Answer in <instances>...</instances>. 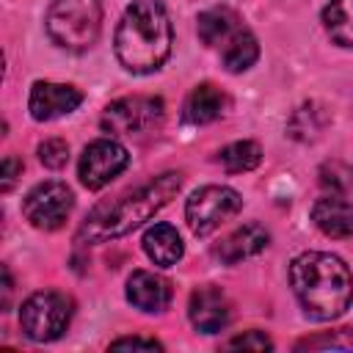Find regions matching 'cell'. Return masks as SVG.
<instances>
[{
  "label": "cell",
  "mask_w": 353,
  "mask_h": 353,
  "mask_svg": "<svg viewBox=\"0 0 353 353\" xmlns=\"http://www.w3.org/2000/svg\"><path fill=\"white\" fill-rule=\"evenodd\" d=\"M174 44L171 17L160 0H132L121 14L113 36L119 63L132 74L157 72Z\"/></svg>",
  "instance_id": "obj_1"
},
{
  "label": "cell",
  "mask_w": 353,
  "mask_h": 353,
  "mask_svg": "<svg viewBox=\"0 0 353 353\" xmlns=\"http://www.w3.org/2000/svg\"><path fill=\"white\" fill-rule=\"evenodd\" d=\"M290 284L312 320H334L353 301L350 268L325 251H303L290 265Z\"/></svg>",
  "instance_id": "obj_2"
},
{
  "label": "cell",
  "mask_w": 353,
  "mask_h": 353,
  "mask_svg": "<svg viewBox=\"0 0 353 353\" xmlns=\"http://www.w3.org/2000/svg\"><path fill=\"white\" fill-rule=\"evenodd\" d=\"M179 188H182V174L168 171V174H160L152 182L141 185L138 190L121 196L119 201L97 207L83 221V226L77 232V243H83V245L105 243V240H116V237L138 229L157 210H163L179 193Z\"/></svg>",
  "instance_id": "obj_3"
},
{
  "label": "cell",
  "mask_w": 353,
  "mask_h": 353,
  "mask_svg": "<svg viewBox=\"0 0 353 353\" xmlns=\"http://www.w3.org/2000/svg\"><path fill=\"white\" fill-rule=\"evenodd\" d=\"M47 36L69 52H85L94 47L102 30L99 0H52L44 17Z\"/></svg>",
  "instance_id": "obj_4"
},
{
  "label": "cell",
  "mask_w": 353,
  "mask_h": 353,
  "mask_svg": "<svg viewBox=\"0 0 353 353\" xmlns=\"http://www.w3.org/2000/svg\"><path fill=\"white\" fill-rule=\"evenodd\" d=\"M72 298L58 290L33 292L19 309L22 334L33 342H52L58 339L72 323Z\"/></svg>",
  "instance_id": "obj_5"
},
{
  "label": "cell",
  "mask_w": 353,
  "mask_h": 353,
  "mask_svg": "<svg viewBox=\"0 0 353 353\" xmlns=\"http://www.w3.org/2000/svg\"><path fill=\"white\" fill-rule=\"evenodd\" d=\"M243 207V199L234 188L226 185H204L199 190L190 193L188 204H185V218L193 234L207 237L212 234L221 223H226L229 218H234Z\"/></svg>",
  "instance_id": "obj_6"
},
{
  "label": "cell",
  "mask_w": 353,
  "mask_h": 353,
  "mask_svg": "<svg viewBox=\"0 0 353 353\" xmlns=\"http://www.w3.org/2000/svg\"><path fill=\"white\" fill-rule=\"evenodd\" d=\"M163 116H165V105L160 97H124L102 110L99 124L110 135H132L160 127Z\"/></svg>",
  "instance_id": "obj_7"
},
{
  "label": "cell",
  "mask_w": 353,
  "mask_h": 353,
  "mask_svg": "<svg viewBox=\"0 0 353 353\" xmlns=\"http://www.w3.org/2000/svg\"><path fill=\"white\" fill-rule=\"evenodd\" d=\"M74 207V196L72 190L63 185V182H39L22 201V212L25 218L30 221V226L36 229H44V232H52V229H61L69 218Z\"/></svg>",
  "instance_id": "obj_8"
},
{
  "label": "cell",
  "mask_w": 353,
  "mask_h": 353,
  "mask_svg": "<svg viewBox=\"0 0 353 353\" xmlns=\"http://www.w3.org/2000/svg\"><path fill=\"white\" fill-rule=\"evenodd\" d=\"M130 163L127 149L113 138H97L91 141L77 163V176L88 190L105 188L110 179H116Z\"/></svg>",
  "instance_id": "obj_9"
},
{
  "label": "cell",
  "mask_w": 353,
  "mask_h": 353,
  "mask_svg": "<svg viewBox=\"0 0 353 353\" xmlns=\"http://www.w3.org/2000/svg\"><path fill=\"white\" fill-rule=\"evenodd\" d=\"M83 102V94L74 85H63V83H50V80H39L30 88L28 97V110L36 121H52L61 119L66 113H72L77 105Z\"/></svg>",
  "instance_id": "obj_10"
},
{
  "label": "cell",
  "mask_w": 353,
  "mask_h": 353,
  "mask_svg": "<svg viewBox=\"0 0 353 353\" xmlns=\"http://www.w3.org/2000/svg\"><path fill=\"white\" fill-rule=\"evenodd\" d=\"M188 314H190V323H193L196 331H201V334H218L232 320V303H229V298L218 287L204 284V287H199V290L190 292Z\"/></svg>",
  "instance_id": "obj_11"
},
{
  "label": "cell",
  "mask_w": 353,
  "mask_h": 353,
  "mask_svg": "<svg viewBox=\"0 0 353 353\" xmlns=\"http://www.w3.org/2000/svg\"><path fill=\"white\" fill-rule=\"evenodd\" d=\"M127 301L146 314L165 312L171 303V281L152 270H132L127 279Z\"/></svg>",
  "instance_id": "obj_12"
},
{
  "label": "cell",
  "mask_w": 353,
  "mask_h": 353,
  "mask_svg": "<svg viewBox=\"0 0 353 353\" xmlns=\"http://www.w3.org/2000/svg\"><path fill=\"white\" fill-rule=\"evenodd\" d=\"M270 243V234L265 226L259 223H245L240 229H234L229 237H223L218 245H215V256L223 262V265H237V262H245L251 256H256L259 251H265Z\"/></svg>",
  "instance_id": "obj_13"
},
{
  "label": "cell",
  "mask_w": 353,
  "mask_h": 353,
  "mask_svg": "<svg viewBox=\"0 0 353 353\" xmlns=\"http://www.w3.org/2000/svg\"><path fill=\"white\" fill-rule=\"evenodd\" d=\"M312 221L325 237H353V204L339 193L323 196L312 204Z\"/></svg>",
  "instance_id": "obj_14"
},
{
  "label": "cell",
  "mask_w": 353,
  "mask_h": 353,
  "mask_svg": "<svg viewBox=\"0 0 353 353\" xmlns=\"http://www.w3.org/2000/svg\"><path fill=\"white\" fill-rule=\"evenodd\" d=\"M143 251L154 265L171 268V265H176L182 259L185 245H182L179 232L171 223H154V226H149L143 232Z\"/></svg>",
  "instance_id": "obj_15"
},
{
  "label": "cell",
  "mask_w": 353,
  "mask_h": 353,
  "mask_svg": "<svg viewBox=\"0 0 353 353\" xmlns=\"http://www.w3.org/2000/svg\"><path fill=\"white\" fill-rule=\"evenodd\" d=\"M226 105H229V99L218 85L201 83L185 99V121L188 124H210L223 116Z\"/></svg>",
  "instance_id": "obj_16"
},
{
  "label": "cell",
  "mask_w": 353,
  "mask_h": 353,
  "mask_svg": "<svg viewBox=\"0 0 353 353\" xmlns=\"http://www.w3.org/2000/svg\"><path fill=\"white\" fill-rule=\"evenodd\" d=\"M243 28V19L232 11V8H207L199 14V22H196V30H199V39L207 44V47H223L237 30Z\"/></svg>",
  "instance_id": "obj_17"
},
{
  "label": "cell",
  "mask_w": 353,
  "mask_h": 353,
  "mask_svg": "<svg viewBox=\"0 0 353 353\" xmlns=\"http://www.w3.org/2000/svg\"><path fill=\"white\" fill-rule=\"evenodd\" d=\"M256 58H259V44L245 25L221 47V61L229 72H245L256 63Z\"/></svg>",
  "instance_id": "obj_18"
},
{
  "label": "cell",
  "mask_w": 353,
  "mask_h": 353,
  "mask_svg": "<svg viewBox=\"0 0 353 353\" xmlns=\"http://www.w3.org/2000/svg\"><path fill=\"white\" fill-rule=\"evenodd\" d=\"M323 28L339 47H353V0H331L323 8Z\"/></svg>",
  "instance_id": "obj_19"
},
{
  "label": "cell",
  "mask_w": 353,
  "mask_h": 353,
  "mask_svg": "<svg viewBox=\"0 0 353 353\" xmlns=\"http://www.w3.org/2000/svg\"><path fill=\"white\" fill-rule=\"evenodd\" d=\"M262 160V146L256 141H234L229 146L221 149L218 154V163L229 171V174H243V171H251L256 168Z\"/></svg>",
  "instance_id": "obj_20"
},
{
  "label": "cell",
  "mask_w": 353,
  "mask_h": 353,
  "mask_svg": "<svg viewBox=\"0 0 353 353\" xmlns=\"http://www.w3.org/2000/svg\"><path fill=\"white\" fill-rule=\"evenodd\" d=\"M320 185L328 188L331 193H347L353 188V165L347 163H339V160H331L320 168Z\"/></svg>",
  "instance_id": "obj_21"
},
{
  "label": "cell",
  "mask_w": 353,
  "mask_h": 353,
  "mask_svg": "<svg viewBox=\"0 0 353 353\" xmlns=\"http://www.w3.org/2000/svg\"><path fill=\"white\" fill-rule=\"evenodd\" d=\"M39 160L47 168H63L69 160V143L61 138H47L44 143H39Z\"/></svg>",
  "instance_id": "obj_22"
},
{
  "label": "cell",
  "mask_w": 353,
  "mask_h": 353,
  "mask_svg": "<svg viewBox=\"0 0 353 353\" xmlns=\"http://www.w3.org/2000/svg\"><path fill=\"white\" fill-rule=\"evenodd\" d=\"M298 350H317V347H334V350H350L353 347V339L345 336L342 331L336 334H323V336H306L295 345Z\"/></svg>",
  "instance_id": "obj_23"
},
{
  "label": "cell",
  "mask_w": 353,
  "mask_h": 353,
  "mask_svg": "<svg viewBox=\"0 0 353 353\" xmlns=\"http://www.w3.org/2000/svg\"><path fill=\"white\" fill-rule=\"evenodd\" d=\"M226 347H232V350H270V347H273V342H270L262 331H245V334H240V336L229 339V345H226Z\"/></svg>",
  "instance_id": "obj_24"
},
{
  "label": "cell",
  "mask_w": 353,
  "mask_h": 353,
  "mask_svg": "<svg viewBox=\"0 0 353 353\" xmlns=\"http://www.w3.org/2000/svg\"><path fill=\"white\" fill-rule=\"evenodd\" d=\"M110 347L113 350H163V345L149 336H121V339H113Z\"/></svg>",
  "instance_id": "obj_25"
},
{
  "label": "cell",
  "mask_w": 353,
  "mask_h": 353,
  "mask_svg": "<svg viewBox=\"0 0 353 353\" xmlns=\"http://www.w3.org/2000/svg\"><path fill=\"white\" fill-rule=\"evenodd\" d=\"M22 174V163L14 157V154H6L3 157V176H0V188L3 190H11V185H14V179Z\"/></svg>",
  "instance_id": "obj_26"
}]
</instances>
